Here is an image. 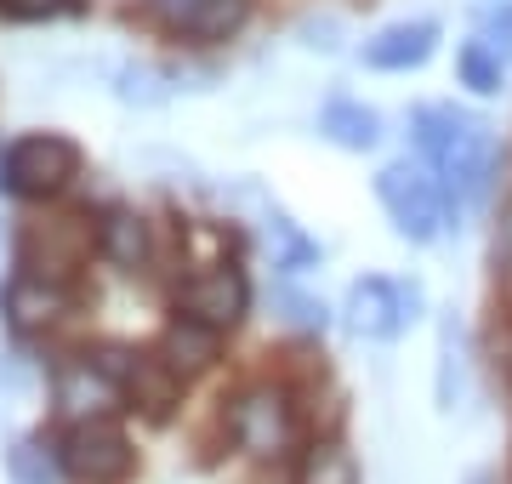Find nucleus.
Returning <instances> with one entry per match:
<instances>
[{
	"label": "nucleus",
	"instance_id": "obj_1",
	"mask_svg": "<svg viewBox=\"0 0 512 484\" xmlns=\"http://www.w3.org/2000/svg\"><path fill=\"white\" fill-rule=\"evenodd\" d=\"M410 137L456 205H478L490 194L495 166H501V143H495L490 120H478L473 109H456V103H421L410 114Z\"/></svg>",
	"mask_w": 512,
	"mask_h": 484
},
{
	"label": "nucleus",
	"instance_id": "obj_2",
	"mask_svg": "<svg viewBox=\"0 0 512 484\" xmlns=\"http://www.w3.org/2000/svg\"><path fill=\"white\" fill-rule=\"evenodd\" d=\"M376 200H382L387 223L399 228V240L427 245L444 234V183L433 171L410 166V160H393V166L376 171Z\"/></svg>",
	"mask_w": 512,
	"mask_h": 484
},
{
	"label": "nucleus",
	"instance_id": "obj_3",
	"mask_svg": "<svg viewBox=\"0 0 512 484\" xmlns=\"http://www.w3.org/2000/svg\"><path fill=\"white\" fill-rule=\"evenodd\" d=\"M80 177V143L63 131H29L0 160V183L23 200H52Z\"/></svg>",
	"mask_w": 512,
	"mask_h": 484
},
{
	"label": "nucleus",
	"instance_id": "obj_4",
	"mask_svg": "<svg viewBox=\"0 0 512 484\" xmlns=\"http://www.w3.org/2000/svg\"><path fill=\"white\" fill-rule=\"evenodd\" d=\"M421 319V285L416 280H393V274H365L348 285L342 302V325L365 342H393Z\"/></svg>",
	"mask_w": 512,
	"mask_h": 484
},
{
	"label": "nucleus",
	"instance_id": "obj_5",
	"mask_svg": "<svg viewBox=\"0 0 512 484\" xmlns=\"http://www.w3.org/2000/svg\"><path fill=\"white\" fill-rule=\"evenodd\" d=\"M228 433L245 456H285L296 445V410L285 388H245L228 405Z\"/></svg>",
	"mask_w": 512,
	"mask_h": 484
},
{
	"label": "nucleus",
	"instance_id": "obj_6",
	"mask_svg": "<svg viewBox=\"0 0 512 484\" xmlns=\"http://www.w3.org/2000/svg\"><path fill=\"white\" fill-rule=\"evenodd\" d=\"M57 456H63V473L74 484H126L137 467V450L114 422H74Z\"/></svg>",
	"mask_w": 512,
	"mask_h": 484
},
{
	"label": "nucleus",
	"instance_id": "obj_7",
	"mask_svg": "<svg viewBox=\"0 0 512 484\" xmlns=\"http://www.w3.org/2000/svg\"><path fill=\"white\" fill-rule=\"evenodd\" d=\"M126 359L131 354H86L63 365L57 376V405L74 410L80 422H103L109 410L126 405Z\"/></svg>",
	"mask_w": 512,
	"mask_h": 484
},
{
	"label": "nucleus",
	"instance_id": "obj_8",
	"mask_svg": "<svg viewBox=\"0 0 512 484\" xmlns=\"http://www.w3.org/2000/svg\"><path fill=\"white\" fill-rule=\"evenodd\" d=\"M245 308H251V280H245L239 268H228V262H211V268H200V274H188V280L177 285V314L205 325V331L239 325Z\"/></svg>",
	"mask_w": 512,
	"mask_h": 484
},
{
	"label": "nucleus",
	"instance_id": "obj_9",
	"mask_svg": "<svg viewBox=\"0 0 512 484\" xmlns=\"http://www.w3.org/2000/svg\"><path fill=\"white\" fill-rule=\"evenodd\" d=\"M143 18L160 23L165 35H177V40L217 46V40H234L245 29L251 0H143Z\"/></svg>",
	"mask_w": 512,
	"mask_h": 484
},
{
	"label": "nucleus",
	"instance_id": "obj_10",
	"mask_svg": "<svg viewBox=\"0 0 512 484\" xmlns=\"http://www.w3.org/2000/svg\"><path fill=\"white\" fill-rule=\"evenodd\" d=\"M433 52H439V23L433 18H399V23H387V29H376V35L365 40V63L382 69V75L421 69Z\"/></svg>",
	"mask_w": 512,
	"mask_h": 484
},
{
	"label": "nucleus",
	"instance_id": "obj_11",
	"mask_svg": "<svg viewBox=\"0 0 512 484\" xmlns=\"http://www.w3.org/2000/svg\"><path fill=\"white\" fill-rule=\"evenodd\" d=\"M177 399H183V376L171 371L160 354L126 359V410H143L148 422H165Z\"/></svg>",
	"mask_w": 512,
	"mask_h": 484
},
{
	"label": "nucleus",
	"instance_id": "obj_12",
	"mask_svg": "<svg viewBox=\"0 0 512 484\" xmlns=\"http://www.w3.org/2000/svg\"><path fill=\"white\" fill-rule=\"evenodd\" d=\"M97 251L114 262V268H126V274H137V268H148V223L131 211V205H114V211H103V223H97Z\"/></svg>",
	"mask_w": 512,
	"mask_h": 484
},
{
	"label": "nucleus",
	"instance_id": "obj_13",
	"mask_svg": "<svg viewBox=\"0 0 512 484\" xmlns=\"http://www.w3.org/2000/svg\"><path fill=\"white\" fill-rule=\"evenodd\" d=\"M319 137L336 143V149L365 154V149H376V137H382V114L365 109V103H353V97H336V103L319 109Z\"/></svg>",
	"mask_w": 512,
	"mask_h": 484
},
{
	"label": "nucleus",
	"instance_id": "obj_14",
	"mask_svg": "<svg viewBox=\"0 0 512 484\" xmlns=\"http://www.w3.org/2000/svg\"><path fill=\"white\" fill-rule=\"evenodd\" d=\"M154 354L183 376V382H194V376L211 371V359H217V331H205V325H194V319H177V325L160 336Z\"/></svg>",
	"mask_w": 512,
	"mask_h": 484
},
{
	"label": "nucleus",
	"instance_id": "obj_15",
	"mask_svg": "<svg viewBox=\"0 0 512 484\" xmlns=\"http://www.w3.org/2000/svg\"><path fill=\"white\" fill-rule=\"evenodd\" d=\"M6 302H12V314H18L23 325H52L57 314H69V291H63V280H46V274H23Z\"/></svg>",
	"mask_w": 512,
	"mask_h": 484
},
{
	"label": "nucleus",
	"instance_id": "obj_16",
	"mask_svg": "<svg viewBox=\"0 0 512 484\" xmlns=\"http://www.w3.org/2000/svg\"><path fill=\"white\" fill-rule=\"evenodd\" d=\"M6 479L12 484H63V456L40 439H18L6 450Z\"/></svg>",
	"mask_w": 512,
	"mask_h": 484
},
{
	"label": "nucleus",
	"instance_id": "obj_17",
	"mask_svg": "<svg viewBox=\"0 0 512 484\" xmlns=\"http://www.w3.org/2000/svg\"><path fill=\"white\" fill-rule=\"evenodd\" d=\"M296 484H359V462H353L342 445L319 439V445L302 450V462H296Z\"/></svg>",
	"mask_w": 512,
	"mask_h": 484
},
{
	"label": "nucleus",
	"instance_id": "obj_18",
	"mask_svg": "<svg viewBox=\"0 0 512 484\" xmlns=\"http://www.w3.org/2000/svg\"><path fill=\"white\" fill-rule=\"evenodd\" d=\"M501 75H507V63H501L484 40H467V46H461V80H467L473 92H484V97L501 92Z\"/></svg>",
	"mask_w": 512,
	"mask_h": 484
},
{
	"label": "nucleus",
	"instance_id": "obj_19",
	"mask_svg": "<svg viewBox=\"0 0 512 484\" xmlns=\"http://www.w3.org/2000/svg\"><path fill=\"white\" fill-rule=\"evenodd\" d=\"M473 40H484V46H490L501 63H512V0H501L490 18L478 23V35H473Z\"/></svg>",
	"mask_w": 512,
	"mask_h": 484
},
{
	"label": "nucleus",
	"instance_id": "obj_20",
	"mask_svg": "<svg viewBox=\"0 0 512 484\" xmlns=\"http://www.w3.org/2000/svg\"><path fill=\"white\" fill-rule=\"evenodd\" d=\"M63 12H80V0H0V18H18V23L63 18Z\"/></svg>",
	"mask_w": 512,
	"mask_h": 484
},
{
	"label": "nucleus",
	"instance_id": "obj_21",
	"mask_svg": "<svg viewBox=\"0 0 512 484\" xmlns=\"http://www.w3.org/2000/svg\"><path fill=\"white\" fill-rule=\"evenodd\" d=\"M12 268H18V240H12V223H0V297H12Z\"/></svg>",
	"mask_w": 512,
	"mask_h": 484
}]
</instances>
